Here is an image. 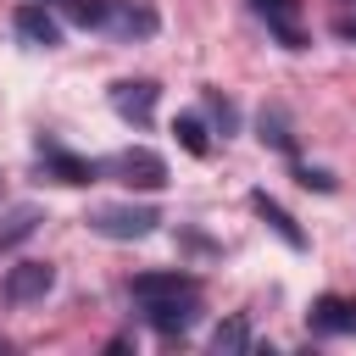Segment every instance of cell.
Masks as SVG:
<instances>
[{
  "instance_id": "cell-1",
  "label": "cell",
  "mask_w": 356,
  "mask_h": 356,
  "mask_svg": "<svg viewBox=\"0 0 356 356\" xmlns=\"http://www.w3.org/2000/svg\"><path fill=\"white\" fill-rule=\"evenodd\" d=\"M83 222H89V234H100V239H145V234H156L161 211H156V206L122 200V206H89Z\"/></svg>"
},
{
  "instance_id": "cell-2",
  "label": "cell",
  "mask_w": 356,
  "mask_h": 356,
  "mask_svg": "<svg viewBox=\"0 0 356 356\" xmlns=\"http://www.w3.org/2000/svg\"><path fill=\"white\" fill-rule=\"evenodd\" d=\"M100 172H111V178L128 184V189H161V184H167V161H161L150 145H128V150L106 156Z\"/></svg>"
},
{
  "instance_id": "cell-3",
  "label": "cell",
  "mask_w": 356,
  "mask_h": 356,
  "mask_svg": "<svg viewBox=\"0 0 356 356\" xmlns=\"http://www.w3.org/2000/svg\"><path fill=\"white\" fill-rule=\"evenodd\" d=\"M50 289H56V267H50V261H17V267H6V278H0V295H6L11 306L44 300Z\"/></svg>"
},
{
  "instance_id": "cell-4",
  "label": "cell",
  "mask_w": 356,
  "mask_h": 356,
  "mask_svg": "<svg viewBox=\"0 0 356 356\" xmlns=\"http://www.w3.org/2000/svg\"><path fill=\"white\" fill-rule=\"evenodd\" d=\"M156 83H145V78H122V83H111V111L122 117V122H134V128H150L156 122Z\"/></svg>"
},
{
  "instance_id": "cell-5",
  "label": "cell",
  "mask_w": 356,
  "mask_h": 356,
  "mask_svg": "<svg viewBox=\"0 0 356 356\" xmlns=\"http://www.w3.org/2000/svg\"><path fill=\"white\" fill-rule=\"evenodd\" d=\"M39 161H44V172H50L56 184H72V189H83V184L106 178V172H100V161H89V156H72V150H61L56 139H39Z\"/></svg>"
},
{
  "instance_id": "cell-6",
  "label": "cell",
  "mask_w": 356,
  "mask_h": 356,
  "mask_svg": "<svg viewBox=\"0 0 356 356\" xmlns=\"http://www.w3.org/2000/svg\"><path fill=\"white\" fill-rule=\"evenodd\" d=\"M256 17L267 22V33L284 50H306V28H300V0H256Z\"/></svg>"
},
{
  "instance_id": "cell-7",
  "label": "cell",
  "mask_w": 356,
  "mask_h": 356,
  "mask_svg": "<svg viewBox=\"0 0 356 356\" xmlns=\"http://www.w3.org/2000/svg\"><path fill=\"white\" fill-rule=\"evenodd\" d=\"M128 295L145 306V300H172V295H200V278L195 273H134L128 278Z\"/></svg>"
},
{
  "instance_id": "cell-8",
  "label": "cell",
  "mask_w": 356,
  "mask_h": 356,
  "mask_svg": "<svg viewBox=\"0 0 356 356\" xmlns=\"http://www.w3.org/2000/svg\"><path fill=\"white\" fill-rule=\"evenodd\" d=\"M11 28H17V39L33 44V50H56V44H61V22H56L44 6H17Z\"/></svg>"
},
{
  "instance_id": "cell-9",
  "label": "cell",
  "mask_w": 356,
  "mask_h": 356,
  "mask_svg": "<svg viewBox=\"0 0 356 356\" xmlns=\"http://www.w3.org/2000/svg\"><path fill=\"white\" fill-rule=\"evenodd\" d=\"M161 28V17L150 11V6H134V0H117L111 6V22L100 28V33H111V39H150Z\"/></svg>"
},
{
  "instance_id": "cell-10",
  "label": "cell",
  "mask_w": 356,
  "mask_h": 356,
  "mask_svg": "<svg viewBox=\"0 0 356 356\" xmlns=\"http://www.w3.org/2000/svg\"><path fill=\"white\" fill-rule=\"evenodd\" d=\"M195 306H200V295H172V300H145V323H150L156 334H184V328L195 323Z\"/></svg>"
},
{
  "instance_id": "cell-11",
  "label": "cell",
  "mask_w": 356,
  "mask_h": 356,
  "mask_svg": "<svg viewBox=\"0 0 356 356\" xmlns=\"http://www.w3.org/2000/svg\"><path fill=\"white\" fill-rule=\"evenodd\" d=\"M306 323H312V334H356V300L323 295V300L306 312Z\"/></svg>"
},
{
  "instance_id": "cell-12",
  "label": "cell",
  "mask_w": 356,
  "mask_h": 356,
  "mask_svg": "<svg viewBox=\"0 0 356 356\" xmlns=\"http://www.w3.org/2000/svg\"><path fill=\"white\" fill-rule=\"evenodd\" d=\"M250 211H256V217H261V222H267V228H273V234H278L289 250H306V234H300V222H295V217H289V211H284V206H278L267 189H256V195H250Z\"/></svg>"
},
{
  "instance_id": "cell-13",
  "label": "cell",
  "mask_w": 356,
  "mask_h": 356,
  "mask_svg": "<svg viewBox=\"0 0 356 356\" xmlns=\"http://www.w3.org/2000/svg\"><path fill=\"white\" fill-rule=\"evenodd\" d=\"M256 139H261V145H273L278 156H289V161H295V134H289L284 106H261V117H256Z\"/></svg>"
},
{
  "instance_id": "cell-14",
  "label": "cell",
  "mask_w": 356,
  "mask_h": 356,
  "mask_svg": "<svg viewBox=\"0 0 356 356\" xmlns=\"http://www.w3.org/2000/svg\"><path fill=\"white\" fill-rule=\"evenodd\" d=\"M172 134H178V145H184L189 156H211V139H206V122H200L195 111H184V117L172 122Z\"/></svg>"
},
{
  "instance_id": "cell-15",
  "label": "cell",
  "mask_w": 356,
  "mask_h": 356,
  "mask_svg": "<svg viewBox=\"0 0 356 356\" xmlns=\"http://www.w3.org/2000/svg\"><path fill=\"white\" fill-rule=\"evenodd\" d=\"M61 6H67V17H72L78 28H106L117 0H61Z\"/></svg>"
},
{
  "instance_id": "cell-16",
  "label": "cell",
  "mask_w": 356,
  "mask_h": 356,
  "mask_svg": "<svg viewBox=\"0 0 356 356\" xmlns=\"http://www.w3.org/2000/svg\"><path fill=\"white\" fill-rule=\"evenodd\" d=\"M211 350H250V323L245 317H228L211 328Z\"/></svg>"
},
{
  "instance_id": "cell-17",
  "label": "cell",
  "mask_w": 356,
  "mask_h": 356,
  "mask_svg": "<svg viewBox=\"0 0 356 356\" xmlns=\"http://www.w3.org/2000/svg\"><path fill=\"white\" fill-rule=\"evenodd\" d=\"M33 228H39V206H17V211L0 222V250H6V245H17V239H28Z\"/></svg>"
},
{
  "instance_id": "cell-18",
  "label": "cell",
  "mask_w": 356,
  "mask_h": 356,
  "mask_svg": "<svg viewBox=\"0 0 356 356\" xmlns=\"http://www.w3.org/2000/svg\"><path fill=\"white\" fill-rule=\"evenodd\" d=\"M295 184H300V189H317V195H334V178H328L323 167H300V161H295Z\"/></svg>"
},
{
  "instance_id": "cell-19",
  "label": "cell",
  "mask_w": 356,
  "mask_h": 356,
  "mask_svg": "<svg viewBox=\"0 0 356 356\" xmlns=\"http://www.w3.org/2000/svg\"><path fill=\"white\" fill-rule=\"evenodd\" d=\"M206 106H211V117L222 122V134H234V128H239V111H234V100H222V95L211 89V95H206Z\"/></svg>"
},
{
  "instance_id": "cell-20",
  "label": "cell",
  "mask_w": 356,
  "mask_h": 356,
  "mask_svg": "<svg viewBox=\"0 0 356 356\" xmlns=\"http://www.w3.org/2000/svg\"><path fill=\"white\" fill-rule=\"evenodd\" d=\"M334 33L339 39H356V22H334Z\"/></svg>"
}]
</instances>
